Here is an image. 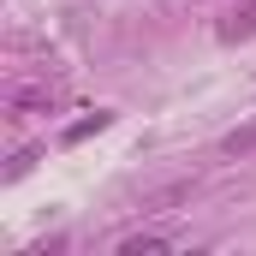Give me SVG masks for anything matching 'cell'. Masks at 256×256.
<instances>
[{
    "instance_id": "5b68a950",
    "label": "cell",
    "mask_w": 256,
    "mask_h": 256,
    "mask_svg": "<svg viewBox=\"0 0 256 256\" xmlns=\"http://www.w3.org/2000/svg\"><path fill=\"white\" fill-rule=\"evenodd\" d=\"M108 120H114V114H90V120H78V126L66 131V143H84V137H96V131H108Z\"/></svg>"
},
{
    "instance_id": "7a4b0ae2",
    "label": "cell",
    "mask_w": 256,
    "mask_h": 256,
    "mask_svg": "<svg viewBox=\"0 0 256 256\" xmlns=\"http://www.w3.org/2000/svg\"><path fill=\"white\" fill-rule=\"evenodd\" d=\"M114 250L120 256H161V250H173V238H167V232H126Z\"/></svg>"
},
{
    "instance_id": "277c9868",
    "label": "cell",
    "mask_w": 256,
    "mask_h": 256,
    "mask_svg": "<svg viewBox=\"0 0 256 256\" xmlns=\"http://www.w3.org/2000/svg\"><path fill=\"white\" fill-rule=\"evenodd\" d=\"M54 102H60V90H54V84H30V90H18V96H12V108H18V114H24V108H54Z\"/></svg>"
},
{
    "instance_id": "3957f363",
    "label": "cell",
    "mask_w": 256,
    "mask_h": 256,
    "mask_svg": "<svg viewBox=\"0 0 256 256\" xmlns=\"http://www.w3.org/2000/svg\"><path fill=\"white\" fill-rule=\"evenodd\" d=\"M220 155H256V120H244L238 131L220 137Z\"/></svg>"
},
{
    "instance_id": "6da1fadb",
    "label": "cell",
    "mask_w": 256,
    "mask_h": 256,
    "mask_svg": "<svg viewBox=\"0 0 256 256\" xmlns=\"http://www.w3.org/2000/svg\"><path fill=\"white\" fill-rule=\"evenodd\" d=\"M250 36H256V0H244V6H232V12H226L220 42H250Z\"/></svg>"
}]
</instances>
